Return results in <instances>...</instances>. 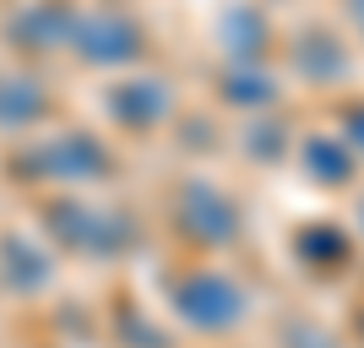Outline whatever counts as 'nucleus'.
Wrapping results in <instances>:
<instances>
[{
  "label": "nucleus",
  "instance_id": "f257e3e1",
  "mask_svg": "<svg viewBox=\"0 0 364 348\" xmlns=\"http://www.w3.org/2000/svg\"><path fill=\"white\" fill-rule=\"evenodd\" d=\"M185 316L201 327H228L234 316H245V294L223 278H196L185 288Z\"/></svg>",
  "mask_w": 364,
  "mask_h": 348
}]
</instances>
